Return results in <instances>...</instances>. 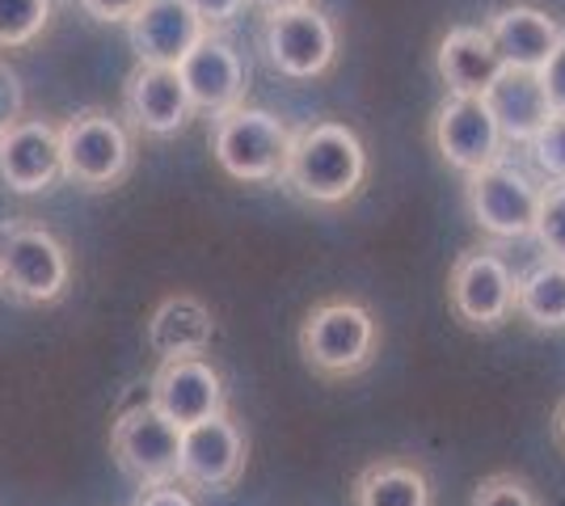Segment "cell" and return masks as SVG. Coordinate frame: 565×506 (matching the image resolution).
I'll use <instances>...</instances> for the list:
<instances>
[{"instance_id": "1", "label": "cell", "mask_w": 565, "mask_h": 506, "mask_svg": "<svg viewBox=\"0 0 565 506\" xmlns=\"http://www.w3.org/2000/svg\"><path fill=\"white\" fill-rule=\"evenodd\" d=\"M367 177V144L351 122L317 119L291 131V152L282 177L287 191L312 207H342L363 191Z\"/></svg>"}, {"instance_id": "2", "label": "cell", "mask_w": 565, "mask_h": 506, "mask_svg": "<svg viewBox=\"0 0 565 506\" xmlns=\"http://www.w3.org/2000/svg\"><path fill=\"white\" fill-rule=\"evenodd\" d=\"M300 355L321 380H351L359 372H367L380 355L376 313L351 295L312 304L300 321Z\"/></svg>"}, {"instance_id": "3", "label": "cell", "mask_w": 565, "mask_h": 506, "mask_svg": "<svg viewBox=\"0 0 565 506\" xmlns=\"http://www.w3.org/2000/svg\"><path fill=\"white\" fill-rule=\"evenodd\" d=\"M207 144H212L215 165L224 169L233 182L262 186V182H279L282 177L287 152H291V127L279 115L241 101L233 110L215 115Z\"/></svg>"}, {"instance_id": "4", "label": "cell", "mask_w": 565, "mask_h": 506, "mask_svg": "<svg viewBox=\"0 0 565 506\" xmlns=\"http://www.w3.org/2000/svg\"><path fill=\"white\" fill-rule=\"evenodd\" d=\"M60 161H64V182L72 186L89 194L115 191L136 165V140L122 119L102 106H89L76 110L68 122H60Z\"/></svg>"}, {"instance_id": "5", "label": "cell", "mask_w": 565, "mask_h": 506, "mask_svg": "<svg viewBox=\"0 0 565 506\" xmlns=\"http://www.w3.org/2000/svg\"><path fill=\"white\" fill-rule=\"evenodd\" d=\"M544 186L519 169L515 161H494V165L465 173V203H469L472 224L494 237V241H519L532 237L536 228V212H541Z\"/></svg>"}, {"instance_id": "6", "label": "cell", "mask_w": 565, "mask_h": 506, "mask_svg": "<svg viewBox=\"0 0 565 506\" xmlns=\"http://www.w3.org/2000/svg\"><path fill=\"white\" fill-rule=\"evenodd\" d=\"M72 258L68 245L51 228L39 224H13L9 241L0 249V291H9L18 304L47 309L68 295Z\"/></svg>"}, {"instance_id": "7", "label": "cell", "mask_w": 565, "mask_h": 506, "mask_svg": "<svg viewBox=\"0 0 565 506\" xmlns=\"http://www.w3.org/2000/svg\"><path fill=\"white\" fill-rule=\"evenodd\" d=\"M515 270L494 249H465L448 274V304L456 321L477 334H494L515 316Z\"/></svg>"}, {"instance_id": "8", "label": "cell", "mask_w": 565, "mask_h": 506, "mask_svg": "<svg viewBox=\"0 0 565 506\" xmlns=\"http://www.w3.org/2000/svg\"><path fill=\"white\" fill-rule=\"evenodd\" d=\"M262 51H266L270 68L287 76V80H317V76L330 73L333 60H338V30L308 0V4H296V9L266 13Z\"/></svg>"}, {"instance_id": "9", "label": "cell", "mask_w": 565, "mask_h": 506, "mask_svg": "<svg viewBox=\"0 0 565 506\" xmlns=\"http://www.w3.org/2000/svg\"><path fill=\"white\" fill-rule=\"evenodd\" d=\"M249 460L245 427L233 418V410H220L203 422L182 427V452H178V482L203 494H224L241 482Z\"/></svg>"}, {"instance_id": "10", "label": "cell", "mask_w": 565, "mask_h": 506, "mask_svg": "<svg viewBox=\"0 0 565 506\" xmlns=\"http://www.w3.org/2000/svg\"><path fill=\"white\" fill-rule=\"evenodd\" d=\"M110 452L118 469L140 485L178 482V452H182V427H173L152 401L131 406L110 427Z\"/></svg>"}, {"instance_id": "11", "label": "cell", "mask_w": 565, "mask_h": 506, "mask_svg": "<svg viewBox=\"0 0 565 506\" xmlns=\"http://www.w3.org/2000/svg\"><path fill=\"white\" fill-rule=\"evenodd\" d=\"M430 140L456 173H477V169L494 165L511 148L502 140L490 106L472 94L444 97V106L435 110V122H430Z\"/></svg>"}, {"instance_id": "12", "label": "cell", "mask_w": 565, "mask_h": 506, "mask_svg": "<svg viewBox=\"0 0 565 506\" xmlns=\"http://www.w3.org/2000/svg\"><path fill=\"white\" fill-rule=\"evenodd\" d=\"M173 68H178L182 85H186L194 115L203 110V115L215 119V115L241 106L245 94H249V64H245L241 51H236L224 34H215V30H207Z\"/></svg>"}, {"instance_id": "13", "label": "cell", "mask_w": 565, "mask_h": 506, "mask_svg": "<svg viewBox=\"0 0 565 506\" xmlns=\"http://www.w3.org/2000/svg\"><path fill=\"white\" fill-rule=\"evenodd\" d=\"M148 401L166 413L173 427H190V422H203L212 413L228 410V388L212 359L178 355V359H161L152 385H148Z\"/></svg>"}, {"instance_id": "14", "label": "cell", "mask_w": 565, "mask_h": 506, "mask_svg": "<svg viewBox=\"0 0 565 506\" xmlns=\"http://www.w3.org/2000/svg\"><path fill=\"white\" fill-rule=\"evenodd\" d=\"M64 177L60 127L43 115H22L0 131V182L13 194H47Z\"/></svg>"}, {"instance_id": "15", "label": "cell", "mask_w": 565, "mask_h": 506, "mask_svg": "<svg viewBox=\"0 0 565 506\" xmlns=\"http://www.w3.org/2000/svg\"><path fill=\"white\" fill-rule=\"evenodd\" d=\"M122 115L143 136H178L194 119V106L173 64H136L122 85Z\"/></svg>"}, {"instance_id": "16", "label": "cell", "mask_w": 565, "mask_h": 506, "mask_svg": "<svg viewBox=\"0 0 565 506\" xmlns=\"http://www.w3.org/2000/svg\"><path fill=\"white\" fill-rule=\"evenodd\" d=\"M203 34L207 22L186 0H143L136 18L127 22V43L136 51V64H178Z\"/></svg>"}, {"instance_id": "17", "label": "cell", "mask_w": 565, "mask_h": 506, "mask_svg": "<svg viewBox=\"0 0 565 506\" xmlns=\"http://www.w3.org/2000/svg\"><path fill=\"white\" fill-rule=\"evenodd\" d=\"M481 25H486L498 55H502V64L507 68H527V73H541V64L565 39L562 22L553 13L536 9V4H502Z\"/></svg>"}, {"instance_id": "18", "label": "cell", "mask_w": 565, "mask_h": 506, "mask_svg": "<svg viewBox=\"0 0 565 506\" xmlns=\"http://www.w3.org/2000/svg\"><path fill=\"white\" fill-rule=\"evenodd\" d=\"M148 351L157 359H178V355H207L215 342V313L190 291H173L166 295L143 325Z\"/></svg>"}, {"instance_id": "19", "label": "cell", "mask_w": 565, "mask_h": 506, "mask_svg": "<svg viewBox=\"0 0 565 506\" xmlns=\"http://www.w3.org/2000/svg\"><path fill=\"white\" fill-rule=\"evenodd\" d=\"M481 101L490 106V115H494L498 131H502L507 144H527L544 122L553 119V106L544 97L541 76L527 73V68H502L486 85Z\"/></svg>"}, {"instance_id": "20", "label": "cell", "mask_w": 565, "mask_h": 506, "mask_svg": "<svg viewBox=\"0 0 565 506\" xmlns=\"http://www.w3.org/2000/svg\"><path fill=\"white\" fill-rule=\"evenodd\" d=\"M502 55L490 43L486 25H451L435 47V73L448 85V94H472L481 97L486 85L502 73Z\"/></svg>"}, {"instance_id": "21", "label": "cell", "mask_w": 565, "mask_h": 506, "mask_svg": "<svg viewBox=\"0 0 565 506\" xmlns=\"http://www.w3.org/2000/svg\"><path fill=\"white\" fill-rule=\"evenodd\" d=\"M351 506H435V482L423 460L380 456L351 482Z\"/></svg>"}, {"instance_id": "22", "label": "cell", "mask_w": 565, "mask_h": 506, "mask_svg": "<svg viewBox=\"0 0 565 506\" xmlns=\"http://www.w3.org/2000/svg\"><path fill=\"white\" fill-rule=\"evenodd\" d=\"M515 313L532 330H565V262L544 258L519 279Z\"/></svg>"}, {"instance_id": "23", "label": "cell", "mask_w": 565, "mask_h": 506, "mask_svg": "<svg viewBox=\"0 0 565 506\" xmlns=\"http://www.w3.org/2000/svg\"><path fill=\"white\" fill-rule=\"evenodd\" d=\"M51 25V0H0V51L30 47Z\"/></svg>"}, {"instance_id": "24", "label": "cell", "mask_w": 565, "mask_h": 506, "mask_svg": "<svg viewBox=\"0 0 565 506\" xmlns=\"http://www.w3.org/2000/svg\"><path fill=\"white\" fill-rule=\"evenodd\" d=\"M532 237L541 241V249L548 258L565 262V182H548V186H544Z\"/></svg>"}, {"instance_id": "25", "label": "cell", "mask_w": 565, "mask_h": 506, "mask_svg": "<svg viewBox=\"0 0 565 506\" xmlns=\"http://www.w3.org/2000/svg\"><path fill=\"white\" fill-rule=\"evenodd\" d=\"M469 506H544L532 482H523L519 473H490L472 489Z\"/></svg>"}, {"instance_id": "26", "label": "cell", "mask_w": 565, "mask_h": 506, "mask_svg": "<svg viewBox=\"0 0 565 506\" xmlns=\"http://www.w3.org/2000/svg\"><path fill=\"white\" fill-rule=\"evenodd\" d=\"M523 148L532 152V165L541 169L548 182H565V115H553Z\"/></svg>"}, {"instance_id": "27", "label": "cell", "mask_w": 565, "mask_h": 506, "mask_svg": "<svg viewBox=\"0 0 565 506\" xmlns=\"http://www.w3.org/2000/svg\"><path fill=\"white\" fill-rule=\"evenodd\" d=\"M541 85H544V97H548V106H553V115H565V39L553 47V55L541 64Z\"/></svg>"}, {"instance_id": "28", "label": "cell", "mask_w": 565, "mask_h": 506, "mask_svg": "<svg viewBox=\"0 0 565 506\" xmlns=\"http://www.w3.org/2000/svg\"><path fill=\"white\" fill-rule=\"evenodd\" d=\"M25 115V94H22V76L13 73L4 60H0V131L9 122H18Z\"/></svg>"}, {"instance_id": "29", "label": "cell", "mask_w": 565, "mask_h": 506, "mask_svg": "<svg viewBox=\"0 0 565 506\" xmlns=\"http://www.w3.org/2000/svg\"><path fill=\"white\" fill-rule=\"evenodd\" d=\"M76 4H81L85 18H94L102 25H127L143 0H76Z\"/></svg>"}, {"instance_id": "30", "label": "cell", "mask_w": 565, "mask_h": 506, "mask_svg": "<svg viewBox=\"0 0 565 506\" xmlns=\"http://www.w3.org/2000/svg\"><path fill=\"white\" fill-rule=\"evenodd\" d=\"M190 9L207 22V30H220V25H228L241 18V9L249 4V0H186Z\"/></svg>"}, {"instance_id": "31", "label": "cell", "mask_w": 565, "mask_h": 506, "mask_svg": "<svg viewBox=\"0 0 565 506\" xmlns=\"http://www.w3.org/2000/svg\"><path fill=\"white\" fill-rule=\"evenodd\" d=\"M131 506H194V498L182 489V482H161V485H143Z\"/></svg>"}, {"instance_id": "32", "label": "cell", "mask_w": 565, "mask_h": 506, "mask_svg": "<svg viewBox=\"0 0 565 506\" xmlns=\"http://www.w3.org/2000/svg\"><path fill=\"white\" fill-rule=\"evenodd\" d=\"M249 4H258L262 13H279V9H296V4H308V0H249Z\"/></svg>"}, {"instance_id": "33", "label": "cell", "mask_w": 565, "mask_h": 506, "mask_svg": "<svg viewBox=\"0 0 565 506\" xmlns=\"http://www.w3.org/2000/svg\"><path fill=\"white\" fill-rule=\"evenodd\" d=\"M553 434H557V443L565 448V401L557 406V418H553Z\"/></svg>"}, {"instance_id": "34", "label": "cell", "mask_w": 565, "mask_h": 506, "mask_svg": "<svg viewBox=\"0 0 565 506\" xmlns=\"http://www.w3.org/2000/svg\"><path fill=\"white\" fill-rule=\"evenodd\" d=\"M9 233H13V219H0V249L9 241Z\"/></svg>"}]
</instances>
